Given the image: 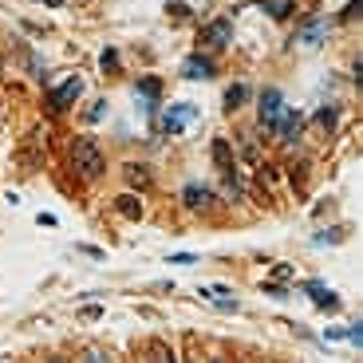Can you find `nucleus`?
Instances as JSON below:
<instances>
[{
	"instance_id": "f8f14e48",
	"label": "nucleus",
	"mask_w": 363,
	"mask_h": 363,
	"mask_svg": "<svg viewBox=\"0 0 363 363\" xmlns=\"http://www.w3.org/2000/svg\"><path fill=\"white\" fill-rule=\"evenodd\" d=\"M115 209L123 213V218H130V221L143 218V201H138L135 194H118V198H115Z\"/></svg>"
},
{
	"instance_id": "f03ea898",
	"label": "nucleus",
	"mask_w": 363,
	"mask_h": 363,
	"mask_svg": "<svg viewBox=\"0 0 363 363\" xmlns=\"http://www.w3.org/2000/svg\"><path fill=\"white\" fill-rule=\"evenodd\" d=\"M194 118H198V107H194V103H174V107L162 111V123H158V127H162V135H182Z\"/></svg>"
},
{
	"instance_id": "a878e982",
	"label": "nucleus",
	"mask_w": 363,
	"mask_h": 363,
	"mask_svg": "<svg viewBox=\"0 0 363 363\" xmlns=\"http://www.w3.org/2000/svg\"><path fill=\"white\" fill-rule=\"evenodd\" d=\"M48 4H60V0H48Z\"/></svg>"
},
{
	"instance_id": "4468645a",
	"label": "nucleus",
	"mask_w": 363,
	"mask_h": 363,
	"mask_svg": "<svg viewBox=\"0 0 363 363\" xmlns=\"http://www.w3.org/2000/svg\"><path fill=\"white\" fill-rule=\"evenodd\" d=\"M213 162H218L221 170H229V166H233V150H229V138H213Z\"/></svg>"
},
{
	"instance_id": "0eeeda50",
	"label": "nucleus",
	"mask_w": 363,
	"mask_h": 363,
	"mask_svg": "<svg viewBox=\"0 0 363 363\" xmlns=\"http://www.w3.org/2000/svg\"><path fill=\"white\" fill-rule=\"evenodd\" d=\"M300 292H308L312 304H316L320 312H340V292H332L328 284H320V281H304V284H300Z\"/></svg>"
},
{
	"instance_id": "f3484780",
	"label": "nucleus",
	"mask_w": 363,
	"mask_h": 363,
	"mask_svg": "<svg viewBox=\"0 0 363 363\" xmlns=\"http://www.w3.org/2000/svg\"><path fill=\"white\" fill-rule=\"evenodd\" d=\"M99 64H103V72H115V67H118V52H115V48H107V52L99 55Z\"/></svg>"
},
{
	"instance_id": "7ed1b4c3",
	"label": "nucleus",
	"mask_w": 363,
	"mask_h": 363,
	"mask_svg": "<svg viewBox=\"0 0 363 363\" xmlns=\"http://www.w3.org/2000/svg\"><path fill=\"white\" fill-rule=\"evenodd\" d=\"M79 95H83V79H79V75H72V79H64L60 87L52 91V95H48V107H52L55 115H64L67 107H75V99H79Z\"/></svg>"
},
{
	"instance_id": "6ab92c4d",
	"label": "nucleus",
	"mask_w": 363,
	"mask_h": 363,
	"mask_svg": "<svg viewBox=\"0 0 363 363\" xmlns=\"http://www.w3.org/2000/svg\"><path fill=\"white\" fill-rule=\"evenodd\" d=\"M359 12H363V0H347V9L340 12V20H355Z\"/></svg>"
},
{
	"instance_id": "5701e85b",
	"label": "nucleus",
	"mask_w": 363,
	"mask_h": 363,
	"mask_svg": "<svg viewBox=\"0 0 363 363\" xmlns=\"http://www.w3.org/2000/svg\"><path fill=\"white\" fill-rule=\"evenodd\" d=\"M272 277H277V281H289L292 269H289V264H277V269H272Z\"/></svg>"
},
{
	"instance_id": "6e6552de",
	"label": "nucleus",
	"mask_w": 363,
	"mask_h": 363,
	"mask_svg": "<svg viewBox=\"0 0 363 363\" xmlns=\"http://www.w3.org/2000/svg\"><path fill=\"white\" fill-rule=\"evenodd\" d=\"M213 72H218V64H213L209 55H201V52H194V55L182 60V75H186V79H213Z\"/></svg>"
},
{
	"instance_id": "9d476101",
	"label": "nucleus",
	"mask_w": 363,
	"mask_h": 363,
	"mask_svg": "<svg viewBox=\"0 0 363 363\" xmlns=\"http://www.w3.org/2000/svg\"><path fill=\"white\" fill-rule=\"evenodd\" d=\"M300 127H304V115H300L296 107H284V111H281V118H277V127H272V130H277V135H281L284 143H292V138L300 135Z\"/></svg>"
},
{
	"instance_id": "412c9836",
	"label": "nucleus",
	"mask_w": 363,
	"mask_h": 363,
	"mask_svg": "<svg viewBox=\"0 0 363 363\" xmlns=\"http://www.w3.org/2000/svg\"><path fill=\"white\" fill-rule=\"evenodd\" d=\"M316 123H320V127H336V107H324L316 115Z\"/></svg>"
},
{
	"instance_id": "2eb2a0df",
	"label": "nucleus",
	"mask_w": 363,
	"mask_h": 363,
	"mask_svg": "<svg viewBox=\"0 0 363 363\" xmlns=\"http://www.w3.org/2000/svg\"><path fill=\"white\" fill-rule=\"evenodd\" d=\"M245 99H249V87H245V83H233V87H225V111H237Z\"/></svg>"
},
{
	"instance_id": "ddd939ff",
	"label": "nucleus",
	"mask_w": 363,
	"mask_h": 363,
	"mask_svg": "<svg viewBox=\"0 0 363 363\" xmlns=\"http://www.w3.org/2000/svg\"><path fill=\"white\" fill-rule=\"evenodd\" d=\"M123 174H127V182H130V186H138V190H146V186H150V166H143V162L123 166Z\"/></svg>"
},
{
	"instance_id": "f257e3e1",
	"label": "nucleus",
	"mask_w": 363,
	"mask_h": 363,
	"mask_svg": "<svg viewBox=\"0 0 363 363\" xmlns=\"http://www.w3.org/2000/svg\"><path fill=\"white\" fill-rule=\"evenodd\" d=\"M72 170L79 174L83 182H95L103 170H107V155H103L99 138H91V135L75 138V146H72Z\"/></svg>"
},
{
	"instance_id": "aec40b11",
	"label": "nucleus",
	"mask_w": 363,
	"mask_h": 363,
	"mask_svg": "<svg viewBox=\"0 0 363 363\" xmlns=\"http://www.w3.org/2000/svg\"><path fill=\"white\" fill-rule=\"evenodd\" d=\"M340 340H347V344H363V324H352Z\"/></svg>"
},
{
	"instance_id": "20e7f679",
	"label": "nucleus",
	"mask_w": 363,
	"mask_h": 363,
	"mask_svg": "<svg viewBox=\"0 0 363 363\" xmlns=\"http://www.w3.org/2000/svg\"><path fill=\"white\" fill-rule=\"evenodd\" d=\"M198 44H206V48H229V44H233V20H229V16L209 20V24L201 28Z\"/></svg>"
},
{
	"instance_id": "1a4fd4ad",
	"label": "nucleus",
	"mask_w": 363,
	"mask_h": 363,
	"mask_svg": "<svg viewBox=\"0 0 363 363\" xmlns=\"http://www.w3.org/2000/svg\"><path fill=\"white\" fill-rule=\"evenodd\" d=\"M182 206L186 209H209L213 206V190L201 186V182H186V186H182Z\"/></svg>"
},
{
	"instance_id": "4be33fe9",
	"label": "nucleus",
	"mask_w": 363,
	"mask_h": 363,
	"mask_svg": "<svg viewBox=\"0 0 363 363\" xmlns=\"http://www.w3.org/2000/svg\"><path fill=\"white\" fill-rule=\"evenodd\" d=\"M194 261H198L194 253H174V257H170V264H194Z\"/></svg>"
},
{
	"instance_id": "423d86ee",
	"label": "nucleus",
	"mask_w": 363,
	"mask_h": 363,
	"mask_svg": "<svg viewBox=\"0 0 363 363\" xmlns=\"http://www.w3.org/2000/svg\"><path fill=\"white\" fill-rule=\"evenodd\" d=\"M328 36V16H308V20H300L296 28V36H292V44H304V48H320Z\"/></svg>"
},
{
	"instance_id": "393cba45",
	"label": "nucleus",
	"mask_w": 363,
	"mask_h": 363,
	"mask_svg": "<svg viewBox=\"0 0 363 363\" xmlns=\"http://www.w3.org/2000/svg\"><path fill=\"white\" fill-rule=\"evenodd\" d=\"M83 316H87V320H99L103 308H99V304H91V308H83Z\"/></svg>"
},
{
	"instance_id": "9b49d317",
	"label": "nucleus",
	"mask_w": 363,
	"mask_h": 363,
	"mask_svg": "<svg viewBox=\"0 0 363 363\" xmlns=\"http://www.w3.org/2000/svg\"><path fill=\"white\" fill-rule=\"evenodd\" d=\"M135 95L146 103V111H155L158 95H162V79H158V75H143V79L135 83Z\"/></svg>"
},
{
	"instance_id": "dca6fc26",
	"label": "nucleus",
	"mask_w": 363,
	"mask_h": 363,
	"mask_svg": "<svg viewBox=\"0 0 363 363\" xmlns=\"http://www.w3.org/2000/svg\"><path fill=\"white\" fill-rule=\"evenodd\" d=\"M264 12H269V16H277V20H284L292 9L284 4V0H264Z\"/></svg>"
},
{
	"instance_id": "b1692460",
	"label": "nucleus",
	"mask_w": 363,
	"mask_h": 363,
	"mask_svg": "<svg viewBox=\"0 0 363 363\" xmlns=\"http://www.w3.org/2000/svg\"><path fill=\"white\" fill-rule=\"evenodd\" d=\"M264 292H269V296H277V300H284V289H281V284H272V281L264 284Z\"/></svg>"
},
{
	"instance_id": "a211bd4d",
	"label": "nucleus",
	"mask_w": 363,
	"mask_h": 363,
	"mask_svg": "<svg viewBox=\"0 0 363 363\" xmlns=\"http://www.w3.org/2000/svg\"><path fill=\"white\" fill-rule=\"evenodd\" d=\"M103 115H107V99H99V103H91V111H87V123H99Z\"/></svg>"
},
{
	"instance_id": "39448f33",
	"label": "nucleus",
	"mask_w": 363,
	"mask_h": 363,
	"mask_svg": "<svg viewBox=\"0 0 363 363\" xmlns=\"http://www.w3.org/2000/svg\"><path fill=\"white\" fill-rule=\"evenodd\" d=\"M281 111H284V95H281V87H264V91H261V107H257V118H261V127H264V130H272V127H277V118H281Z\"/></svg>"
}]
</instances>
